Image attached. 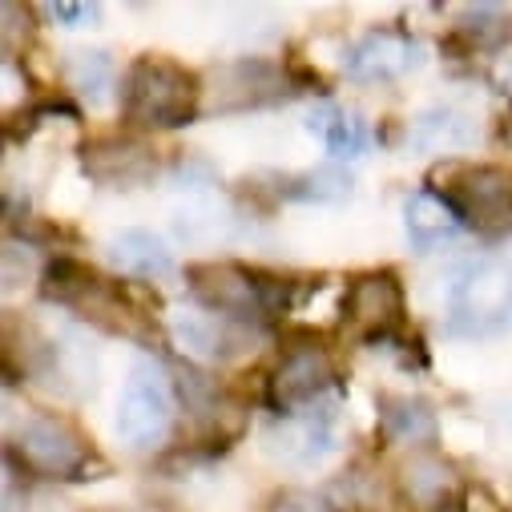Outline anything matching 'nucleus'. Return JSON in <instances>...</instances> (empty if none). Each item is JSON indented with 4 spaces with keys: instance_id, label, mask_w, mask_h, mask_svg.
<instances>
[{
    "instance_id": "20",
    "label": "nucleus",
    "mask_w": 512,
    "mask_h": 512,
    "mask_svg": "<svg viewBox=\"0 0 512 512\" xmlns=\"http://www.w3.org/2000/svg\"><path fill=\"white\" fill-rule=\"evenodd\" d=\"M379 428L388 440L396 444H412V448H424L436 440V412L424 404V400H412V396H379Z\"/></svg>"
},
{
    "instance_id": "1",
    "label": "nucleus",
    "mask_w": 512,
    "mask_h": 512,
    "mask_svg": "<svg viewBox=\"0 0 512 512\" xmlns=\"http://www.w3.org/2000/svg\"><path fill=\"white\" fill-rule=\"evenodd\" d=\"M448 331L464 339H488L512 327V259L476 254L464 259L444 287Z\"/></svg>"
},
{
    "instance_id": "24",
    "label": "nucleus",
    "mask_w": 512,
    "mask_h": 512,
    "mask_svg": "<svg viewBox=\"0 0 512 512\" xmlns=\"http://www.w3.org/2000/svg\"><path fill=\"white\" fill-rule=\"evenodd\" d=\"M53 21H61L65 29H81V25H93L101 17V5H89V0H57V5L45 9Z\"/></svg>"
},
{
    "instance_id": "27",
    "label": "nucleus",
    "mask_w": 512,
    "mask_h": 512,
    "mask_svg": "<svg viewBox=\"0 0 512 512\" xmlns=\"http://www.w3.org/2000/svg\"><path fill=\"white\" fill-rule=\"evenodd\" d=\"M113 512H121V508H113Z\"/></svg>"
},
{
    "instance_id": "7",
    "label": "nucleus",
    "mask_w": 512,
    "mask_h": 512,
    "mask_svg": "<svg viewBox=\"0 0 512 512\" xmlns=\"http://www.w3.org/2000/svg\"><path fill=\"white\" fill-rule=\"evenodd\" d=\"M331 388H335V363H331V355L319 343H303V347L283 351V359L275 363L271 383H267V400H271L275 412L287 416V412L319 404Z\"/></svg>"
},
{
    "instance_id": "13",
    "label": "nucleus",
    "mask_w": 512,
    "mask_h": 512,
    "mask_svg": "<svg viewBox=\"0 0 512 512\" xmlns=\"http://www.w3.org/2000/svg\"><path fill=\"white\" fill-rule=\"evenodd\" d=\"M81 162H85V174L105 186H138V182L154 178V170H158V162L146 146L125 142V138H105V142L85 146Z\"/></svg>"
},
{
    "instance_id": "3",
    "label": "nucleus",
    "mask_w": 512,
    "mask_h": 512,
    "mask_svg": "<svg viewBox=\"0 0 512 512\" xmlns=\"http://www.w3.org/2000/svg\"><path fill=\"white\" fill-rule=\"evenodd\" d=\"M113 428L138 452L158 448L170 436V428H174V383H170L162 363L138 359L130 367V379H125L121 400H117Z\"/></svg>"
},
{
    "instance_id": "9",
    "label": "nucleus",
    "mask_w": 512,
    "mask_h": 512,
    "mask_svg": "<svg viewBox=\"0 0 512 512\" xmlns=\"http://www.w3.org/2000/svg\"><path fill=\"white\" fill-rule=\"evenodd\" d=\"M424 65V45L404 29H371L343 53V73L355 81H396Z\"/></svg>"
},
{
    "instance_id": "15",
    "label": "nucleus",
    "mask_w": 512,
    "mask_h": 512,
    "mask_svg": "<svg viewBox=\"0 0 512 512\" xmlns=\"http://www.w3.org/2000/svg\"><path fill=\"white\" fill-rule=\"evenodd\" d=\"M109 263L125 279H166L174 271V254L150 230H121L109 242Z\"/></svg>"
},
{
    "instance_id": "28",
    "label": "nucleus",
    "mask_w": 512,
    "mask_h": 512,
    "mask_svg": "<svg viewBox=\"0 0 512 512\" xmlns=\"http://www.w3.org/2000/svg\"><path fill=\"white\" fill-rule=\"evenodd\" d=\"M508 512H512V508H508Z\"/></svg>"
},
{
    "instance_id": "6",
    "label": "nucleus",
    "mask_w": 512,
    "mask_h": 512,
    "mask_svg": "<svg viewBox=\"0 0 512 512\" xmlns=\"http://www.w3.org/2000/svg\"><path fill=\"white\" fill-rule=\"evenodd\" d=\"M45 295L53 303H61V307L81 311L85 319H93V323H101L109 331H125L130 319H134V311L125 307V299L101 275H93L89 267H81L73 259H53L45 267Z\"/></svg>"
},
{
    "instance_id": "14",
    "label": "nucleus",
    "mask_w": 512,
    "mask_h": 512,
    "mask_svg": "<svg viewBox=\"0 0 512 512\" xmlns=\"http://www.w3.org/2000/svg\"><path fill=\"white\" fill-rule=\"evenodd\" d=\"M404 230H408V242L420 250V254H432L440 246H448L464 222L460 214L448 206V198L440 190H416L408 202H404Z\"/></svg>"
},
{
    "instance_id": "21",
    "label": "nucleus",
    "mask_w": 512,
    "mask_h": 512,
    "mask_svg": "<svg viewBox=\"0 0 512 512\" xmlns=\"http://www.w3.org/2000/svg\"><path fill=\"white\" fill-rule=\"evenodd\" d=\"M65 73H69L73 93L85 97L93 109L109 105V97H113V89H117V65H113L109 53H101V49H93V53H73L69 65H65Z\"/></svg>"
},
{
    "instance_id": "5",
    "label": "nucleus",
    "mask_w": 512,
    "mask_h": 512,
    "mask_svg": "<svg viewBox=\"0 0 512 512\" xmlns=\"http://www.w3.org/2000/svg\"><path fill=\"white\" fill-rule=\"evenodd\" d=\"M9 456L33 476H57V480H73L89 468V444L61 416L25 420L9 444Z\"/></svg>"
},
{
    "instance_id": "4",
    "label": "nucleus",
    "mask_w": 512,
    "mask_h": 512,
    "mask_svg": "<svg viewBox=\"0 0 512 512\" xmlns=\"http://www.w3.org/2000/svg\"><path fill=\"white\" fill-rule=\"evenodd\" d=\"M186 279L202 307L230 323H259L279 303V279H267L263 271H246L238 263H202L190 267Z\"/></svg>"
},
{
    "instance_id": "8",
    "label": "nucleus",
    "mask_w": 512,
    "mask_h": 512,
    "mask_svg": "<svg viewBox=\"0 0 512 512\" xmlns=\"http://www.w3.org/2000/svg\"><path fill=\"white\" fill-rule=\"evenodd\" d=\"M440 194L464 226H492L512 218V174L500 166H460Z\"/></svg>"
},
{
    "instance_id": "23",
    "label": "nucleus",
    "mask_w": 512,
    "mask_h": 512,
    "mask_svg": "<svg viewBox=\"0 0 512 512\" xmlns=\"http://www.w3.org/2000/svg\"><path fill=\"white\" fill-rule=\"evenodd\" d=\"M351 174L339 170V166H319V170H307V174H295V178H283L279 182V194L283 198H295V202H343L351 198Z\"/></svg>"
},
{
    "instance_id": "2",
    "label": "nucleus",
    "mask_w": 512,
    "mask_h": 512,
    "mask_svg": "<svg viewBox=\"0 0 512 512\" xmlns=\"http://www.w3.org/2000/svg\"><path fill=\"white\" fill-rule=\"evenodd\" d=\"M202 101V85L190 69L166 57H138L125 69L121 81V105L125 117L142 130H178L190 125Z\"/></svg>"
},
{
    "instance_id": "12",
    "label": "nucleus",
    "mask_w": 512,
    "mask_h": 512,
    "mask_svg": "<svg viewBox=\"0 0 512 512\" xmlns=\"http://www.w3.org/2000/svg\"><path fill=\"white\" fill-rule=\"evenodd\" d=\"M267 444H271L275 456H283L291 464H319L323 456L335 452V412L315 408V404L299 408V412H287L267 432Z\"/></svg>"
},
{
    "instance_id": "25",
    "label": "nucleus",
    "mask_w": 512,
    "mask_h": 512,
    "mask_svg": "<svg viewBox=\"0 0 512 512\" xmlns=\"http://www.w3.org/2000/svg\"><path fill=\"white\" fill-rule=\"evenodd\" d=\"M271 512H331V508L311 492H287V496H279L271 504Z\"/></svg>"
},
{
    "instance_id": "16",
    "label": "nucleus",
    "mask_w": 512,
    "mask_h": 512,
    "mask_svg": "<svg viewBox=\"0 0 512 512\" xmlns=\"http://www.w3.org/2000/svg\"><path fill=\"white\" fill-rule=\"evenodd\" d=\"M174 339L190 359H202V363H222V359H230L238 351L230 319H222L214 311H182V315H174Z\"/></svg>"
},
{
    "instance_id": "17",
    "label": "nucleus",
    "mask_w": 512,
    "mask_h": 512,
    "mask_svg": "<svg viewBox=\"0 0 512 512\" xmlns=\"http://www.w3.org/2000/svg\"><path fill=\"white\" fill-rule=\"evenodd\" d=\"M400 496L416 508V512H444L456 496V472L452 464L436 460V456H412L400 468Z\"/></svg>"
},
{
    "instance_id": "11",
    "label": "nucleus",
    "mask_w": 512,
    "mask_h": 512,
    "mask_svg": "<svg viewBox=\"0 0 512 512\" xmlns=\"http://www.w3.org/2000/svg\"><path fill=\"white\" fill-rule=\"evenodd\" d=\"M343 315L367 335H392L404 323V287L392 271H363L347 283Z\"/></svg>"
},
{
    "instance_id": "18",
    "label": "nucleus",
    "mask_w": 512,
    "mask_h": 512,
    "mask_svg": "<svg viewBox=\"0 0 512 512\" xmlns=\"http://www.w3.org/2000/svg\"><path fill=\"white\" fill-rule=\"evenodd\" d=\"M476 142V121L456 105H432L412 121V146L424 154H456Z\"/></svg>"
},
{
    "instance_id": "10",
    "label": "nucleus",
    "mask_w": 512,
    "mask_h": 512,
    "mask_svg": "<svg viewBox=\"0 0 512 512\" xmlns=\"http://www.w3.org/2000/svg\"><path fill=\"white\" fill-rule=\"evenodd\" d=\"M295 85L291 77L275 65V61H263V57H242V61H230L214 73V109L230 113V109H254V105H271V101H283L291 97Z\"/></svg>"
},
{
    "instance_id": "26",
    "label": "nucleus",
    "mask_w": 512,
    "mask_h": 512,
    "mask_svg": "<svg viewBox=\"0 0 512 512\" xmlns=\"http://www.w3.org/2000/svg\"><path fill=\"white\" fill-rule=\"evenodd\" d=\"M504 142H508V146H512V121H508V125H504Z\"/></svg>"
},
{
    "instance_id": "22",
    "label": "nucleus",
    "mask_w": 512,
    "mask_h": 512,
    "mask_svg": "<svg viewBox=\"0 0 512 512\" xmlns=\"http://www.w3.org/2000/svg\"><path fill=\"white\" fill-rule=\"evenodd\" d=\"M456 37L468 49H496L512 37V17L500 5H468L456 13Z\"/></svg>"
},
{
    "instance_id": "19",
    "label": "nucleus",
    "mask_w": 512,
    "mask_h": 512,
    "mask_svg": "<svg viewBox=\"0 0 512 512\" xmlns=\"http://www.w3.org/2000/svg\"><path fill=\"white\" fill-rule=\"evenodd\" d=\"M307 130L319 134L323 146H327V154H331V158H343V162L363 158L367 146H371L367 121H363L359 113H343V109H335V105H319V109H311Z\"/></svg>"
}]
</instances>
